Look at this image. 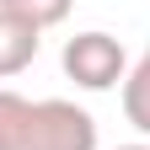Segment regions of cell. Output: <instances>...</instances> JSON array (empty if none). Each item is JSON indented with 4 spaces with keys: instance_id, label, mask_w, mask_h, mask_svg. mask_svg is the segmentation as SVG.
<instances>
[{
    "instance_id": "6da1fadb",
    "label": "cell",
    "mask_w": 150,
    "mask_h": 150,
    "mask_svg": "<svg viewBox=\"0 0 150 150\" xmlns=\"http://www.w3.org/2000/svg\"><path fill=\"white\" fill-rule=\"evenodd\" d=\"M0 150H97V118L64 97L0 91Z\"/></svg>"
},
{
    "instance_id": "7a4b0ae2",
    "label": "cell",
    "mask_w": 150,
    "mask_h": 150,
    "mask_svg": "<svg viewBox=\"0 0 150 150\" xmlns=\"http://www.w3.org/2000/svg\"><path fill=\"white\" fill-rule=\"evenodd\" d=\"M59 64H64V75L81 91H112V86H123V75H129V59H123V43L112 32H75L70 43H64V54H59Z\"/></svg>"
},
{
    "instance_id": "3957f363",
    "label": "cell",
    "mask_w": 150,
    "mask_h": 150,
    "mask_svg": "<svg viewBox=\"0 0 150 150\" xmlns=\"http://www.w3.org/2000/svg\"><path fill=\"white\" fill-rule=\"evenodd\" d=\"M38 43H43V32L22 16L0 11V81H11V75H22L32 59H38Z\"/></svg>"
},
{
    "instance_id": "277c9868",
    "label": "cell",
    "mask_w": 150,
    "mask_h": 150,
    "mask_svg": "<svg viewBox=\"0 0 150 150\" xmlns=\"http://www.w3.org/2000/svg\"><path fill=\"white\" fill-rule=\"evenodd\" d=\"M123 118L134 123L139 134H150V59H139L123 75Z\"/></svg>"
},
{
    "instance_id": "5b68a950",
    "label": "cell",
    "mask_w": 150,
    "mask_h": 150,
    "mask_svg": "<svg viewBox=\"0 0 150 150\" xmlns=\"http://www.w3.org/2000/svg\"><path fill=\"white\" fill-rule=\"evenodd\" d=\"M75 0H0V11H11V16H22V22H32L38 32H48V27H59L64 16H70Z\"/></svg>"
},
{
    "instance_id": "8992f818",
    "label": "cell",
    "mask_w": 150,
    "mask_h": 150,
    "mask_svg": "<svg viewBox=\"0 0 150 150\" xmlns=\"http://www.w3.org/2000/svg\"><path fill=\"white\" fill-rule=\"evenodd\" d=\"M118 150H150V145H118Z\"/></svg>"
},
{
    "instance_id": "52a82bcc",
    "label": "cell",
    "mask_w": 150,
    "mask_h": 150,
    "mask_svg": "<svg viewBox=\"0 0 150 150\" xmlns=\"http://www.w3.org/2000/svg\"><path fill=\"white\" fill-rule=\"evenodd\" d=\"M145 59H150V48H145Z\"/></svg>"
}]
</instances>
